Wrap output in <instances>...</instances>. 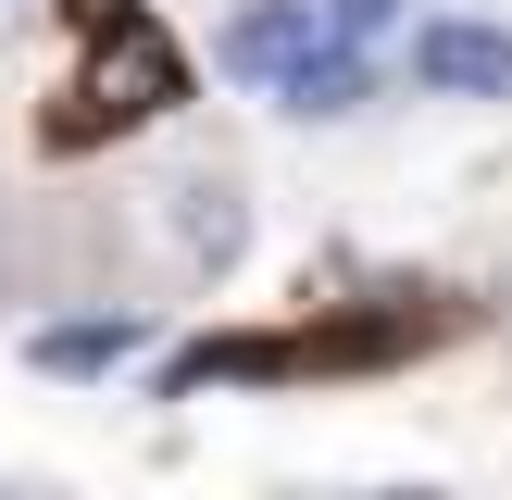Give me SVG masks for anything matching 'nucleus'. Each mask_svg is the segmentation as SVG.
<instances>
[{"label":"nucleus","mask_w":512,"mask_h":500,"mask_svg":"<svg viewBox=\"0 0 512 500\" xmlns=\"http://www.w3.org/2000/svg\"><path fill=\"white\" fill-rule=\"evenodd\" d=\"M175 100H188V50L150 13H125V25L88 38V75H75L63 113H50V150H100V138H125V125H163Z\"/></svg>","instance_id":"1"},{"label":"nucleus","mask_w":512,"mask_h":500,"mask_svg":"<svg viewBox=\"0 0 512 500\" xmlns=\"http://www.w3.org/2000/svg\"><path fill=\"white\" fill-rule=\"evenodd\" d=\"M413 88L425 100H512V25H488V13H425L413 25Z\"/></svg>","instance_id":"2"},{"label":"nucleus","mask_w":512,"mask_h":500,"mask_svg":"<svg viewBox=\"0 0 512 500\" xmlns=\"http://www.w3.org/2000/svg\"><path fill=\"white\" fill-rule=\"evenodd\" d=\"M313 50H325V0H238L225 38H213V63L238 75V88H288Z\"/></svg>","instance_id":"3"},{"label":"nucleus","mask_w":512,"mask_h":500,"mask_svg":"<svg viewBox=\"0 0 512 500\" xmlns=\"http://www.w3.org/2000/svg\"><path fill=\"white\" fill-rule=\"evenodd\" d=\"M425 338H438L425 313H325L288 338V375H375V363H413Z\"/></svg>","instance_id":"4"},{"label":"nucleus","mask_w":512,"mask_h":500,"mask_svg":"<svg viewBox=\"0 0 512 500\" xmlns=\"http://www.w3.org/2000/svg\"><path fill=\"white\" fill-rule=\"evenodd\" d=\"M263 100H275V113H288V125H338V113H363V100H375V50L325 38L313 63H300L288 88H263Z\"/></svg>","instance_id":"5"},{"label":"nucleus","mask_w":512,"mask_h":500,"mask_svg":"<svg viewBox=\"0 0 512 500\" xmlns=\"http://www.w3.org/2000/svg\"><path fill=\"white\" fill-rule=\"evenodd\" d=\"M175 250H188L200 275H225L250 250V213H238V175H188L175 188Z\"/></svg>","instance_id":"6"},{"label":"nucleus","mask_w":512,"mask_h":500,"mask_svg":"<svg viewBox=\"0 0 512 500\" xmlns=\"http://www.w3.org/2000/svg\"><path fill=\"white\" fill-rule=\"evenodd\" d=\"M125 350H138V313H75V325H38L25 363H38V375H113Z\"/></svg>","instance_id":"7"},{"label":"nucleus","mask_w":512,"mask_h":500,"mask_svg":"<svg viewBox=\"0 0 512 500\" xmlns=\"http://www.w3.org/2000/svg\"><path fill=\"white\" fill-rule=\"evenodd\" d=\"M400 13H413V0H325V38L375 50V38H400Z\"/></svg>","instance_id":"8"},{"label":"nucleus","mask_w":512,"mask_h":500,"mask_svg":"<svg viewBox=\"0 0 512 500\" xmlns=\"http://www.w3.org/2000/svg\"><path fill=\"white\" fill-rule=\"evenodd\" d=\"M63 13L88 25V38H100V25H125V13H138V0H63Z\"/></svg>","instance_id":"9"}]
</instances>
